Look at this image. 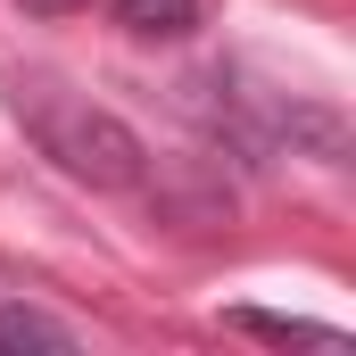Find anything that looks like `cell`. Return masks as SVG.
<instances>
[{
  "instance_id": "6da1fadb",
  "label": "cell",
  "mask_w": 356,
  "mask_h": 356,
  "mask_svg": "<svg viewBox=\"0 0 356 356\" xmlns=\"http://www.w3.org/2000/svg\"><path fill=\"white\" fill-rule=\"evenodd\" d=\"M17 116H25V133L42 141V158H50L58 175L91 182V191H133L141 166H149V149H141V133H133L124 116H108V108H91V99H67L58 83H25L17 91Z\"/></svg>"
},
{
  "instance_id": "7a4b0ae2",
  "label": "cell",
  "mask_w": 356,
  "mask_h": 356,
  "mask_svg": "<svg viewBox=\"0 0 356 356\" xmlns=\"http://www.w3.org/2000/svg\"><path fill=\"white\" fill-rule=\"evenodd\" d=\"M199 8H207V0H116V25H124L133 42H182V33L199 25Z\"/></svg>"
},
{
  "instance_id": "3957f363",
  "label": "cell",
  "mask_w": 356,
  "mask_h": 356,
  "mask_svg": "<svg viewBox=\"0 0 356 356\" xmlns=\"http://www.w3.org/2000/svg\"><path fill=\"white\" fill-rule=\"evenodd\" d=\"M0 348H75V332L42 307H0Z\"/></svg>"
},
{
  "instance_id": "277c9868",
  "label": "cell",
  "mask_w": 356,
  "mask_h": 356,
  "mask_svg": "<svg viewBox=\"0 0 356 356\" xmlns=\"http://www.w3.org/2000/svg\"><path fill=\"white\" fill-rule=\"evenodd\" d=\"M241 332H257V340H307V348H332V332L323 323H282V315H232Z\"/></svg>"
},
{
  "instance_id": "5b68a950",
  "label": "cell",
  "mask_w": 356,
  "mask_h": 356,
  "mask_svg": "<svg viewBox=\"0 0 356 356\" xmlns=\"http://www.w3.org/2000/svg\"><path fill=\"white\" fill-rule=\"evenodd\" d=\"M33 17H67V8H91V0H25Z\"/></svg>"
}]
</instances>
